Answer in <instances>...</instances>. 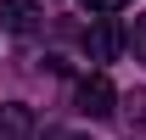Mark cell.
I'll return each mask as SVG.
<instances>
[{
	"instance_id": "obj_2",
	"label": "cell",
	"mask_w": 146,
	"mask_h": 140,
	"mask_svg": "<svg viewBox=\"0 0 146 140\" xmlns=\"http://www.w3.org/2000/svg\"><path fill=\"white\" fill-rule=\"evenodd\" d=\"M112 106H118V90H112L107 73H90L84 84H79V112H90V118H107Z\"/></svg>"
},
{
	"instance_id": "obj_6",
	"label": "cell",
	"mask_w": 146,
	"mask_h": 140,
	"mask_svg": "<svg viewBox=\"0 0 146 140\" xmlns=\"http://www.w3.org/2000/svg\"><path fill=\"white\" fill-rule=\"evenodd\" d=\"M135 123H146V90L129 95V129H135Z\"/></svg>"
},
{
	"instance_id": "obj_5",
	"label": "cell",
	"mask_w": 146,
	"mask_h": 140,
	"mask_svg": "<svg viewBox=\"0 0 146 140\" xmlns=\"http://www.w3.org/2000/svg\"><path fill=\"white\" fill-rule=\"evenodd\" d=\"M79 6H84L90 17H112V11H124L129 0H79Z\"/></svg>"
},
{
	"instance_id": "obj_8",
	"label": "cell",
	"mask_w": 146,
	"mask_h": 140,
	"mask_svg": "<svg viewBox=\"0 0 146 140\" xmlns=\"http://www.w3.org/2000/svg\"><path fill=\"white\" fill-rule=\"evenodd\" d=\"M73 140H84V135H73Z\"/></svg>"
},
{
	"instance_id": "obj_1",
	"label": "cell",
	"mask_w": 146,
	"mask_h": 140,
	"mask_svg": "<svg viewBox=\"0 0 146 140\" xmlns=\"http://www.w3.org/2000/svg\"><path fill=\"white\" fill-rule=\"evenodd\" d=\"M118 51H124V28H118V17H96L90 28H84V56H90V62H112Z\"/></svg>"
},
{
	"instance_id": "obj_7",
	"label": "cell",
	"mask_w": 146,
	"mask_h": 140,
	"mask_svg": "<svg viewBox=\"0 0 146 140\" xmlns=\"http://www.w3.org/2000/svg\"><path fill=\"white\" fill-rule=\"evenodd\" d=\"M135 62H146V17H135Z\"/></svg>"
},
{
	"instance_id": "obj_3",
	"label": "cell",
	"mask_w": 146,
	"mask_h": 140,
	"mask_svg": "<svg viewBox=\"0 0 146 140\" xmlns=\"http://www.w3.org/2000/svg\"><path fill=\"white\" fill-rule=\"evenodd\" d=\"M39 17H45L39 0H0V28H6V34H34Z\"/></svg>"
},
{
	"instance_id": "obj_4",
	"label": "cell",
	"mask_w": 146,
	"mask_h": 140,
	"mask_svg": "<svg viewBox=\"0 0 146 140\" xmlns=\"http://www.w3.org/2000/svg\"><path fill=\"white\" fill-rule=\"evenodd\" d=\"M28 135H34V112L17 106V101H6L0 106V140H28Z\"/></svg>"
}]
</instances>
